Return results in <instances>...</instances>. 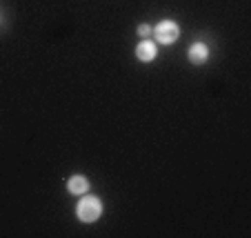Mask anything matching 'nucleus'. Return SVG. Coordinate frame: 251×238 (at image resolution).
Instances as JSON below:
<instances>
[{
    "label": "nucleus",
    "mask_w": 251,
    "mask_h": 238,
    "mask_svg": "<svg viewBox=\"0 0 251 238\" xmlns=\"http://www.w3.org/2000/svg\"><path fill=\"white\" fill-rule=\"evenodd\" d=\"M76 214L82 223H96L102 216V203L98 196H82L76 205Z\"/></svg>",
    "instance_id": "nucleus-1"
},
{
    "label": "nucleus",
    "mask_w": 251,
    "mask_h": 238,
    "mask_svg": "<svg viewBox=\"0 0 251 238\" xmlns=\"http://www.w3.org/2000/svg\"><path fill=\"white\" fill-rule=\"evenodd\" d=\"M153 36L160 45H174L180 36V27L174 23V20H162L153 27Z\"/></svg>",
    "instance_id": "nucleus-2"
},
{
    "label": "nucleus",
    "mask_w": 251,
    "mask_h": 238,
    "mask_svg": "<svg viewBox=\"0 0 251 238\" xmlns=\"http://www.w3.org/2000/svg\"><path fill=\"white\" fill-rule=\"evenodd\" d=\"M156 56H158L156 43H151L149 38H145V40H140V43H138V47H136V58H138L140 62H151Z\"/></svg>",
    "instance_id": "nucleus-3"
},
{
    "label": "nucleus",
    "mask_w": 251,
    "mask_h": 238,
    "mask_svg": "<svg viewBox=\"0 0 251 238\" xmlns=\"http://www.w3.org/2000/svg\"><path fill=\"white\" fill-rule=\"evenodd\" d=\"M187 56H189V62L202 65V62H207V58H209V47L204 43H194L189 47V52H187Z\"/></svg>",
    "instance_id": "nucleus-4"
},
{
    "label": "nucleus",
    "mask_w": 251,
    "mask_h": 238,
    "mask_svg": "<svg viewBox=\"0 0 251 238\" xmlns=\"http://www.w3.org/2000/svg\"><path fill=\"white\" fill-rule=\"evenodd\" d=\"M67 189L74 196L87 194V191H89V181H87L85 176H80V174H76V176H71L69 181H67Z\"/></svg>",
    "instance_id": "nucleus-5"
},
{
    "label": "nucleus",
    "mask_w": 251,
    "mask_h": 238,
    "mask_svg": "<svg viewBox=\"0 0 251 238\" xmlns=\"http://www.w3.org/2000/svg\"><path fill=\"white\" fill-rule=\"evenodd\" d=\"M138 36L145 40L147 36H151V27H149V25H138Z\"/></svg>",
    "instance_id": "nucleus-6"
}]
</instances>
